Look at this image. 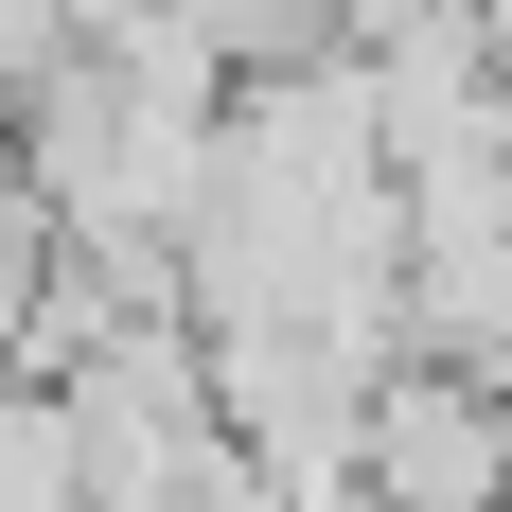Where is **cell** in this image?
I'll return each mask as SVG.
<instances>
[{"mask_svg":"<svg viewBox=\"0 0 512 512\" xmlns=\"http://www.w3.org/2000/svg\"><path fill=\"white\" fill-rule=\"evenodd\" d=\"M371 512H512V371L477 354L371 371Z\"/></svg>","mask_w":512,"mask_h":512,"instance_id":"1","label":"cell"}]
</instances>
